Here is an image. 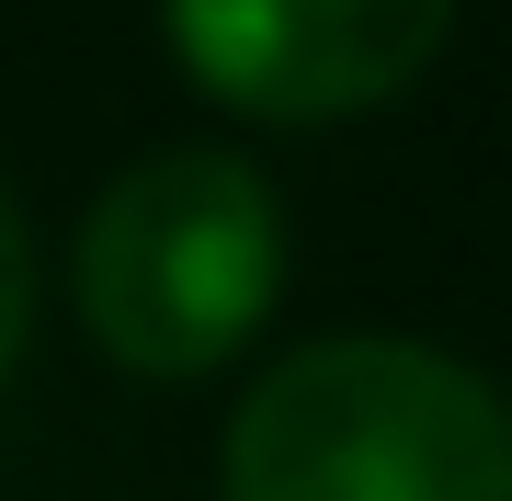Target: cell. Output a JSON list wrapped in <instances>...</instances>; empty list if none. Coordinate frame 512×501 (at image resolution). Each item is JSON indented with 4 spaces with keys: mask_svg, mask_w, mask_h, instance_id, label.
<instances>
[{
    "mask_svg": "<svg viewBox=\"0 0 512 501\" xmlns=\"http://www.w3.org/2000/svg\"><path fill=\"white\" fill-rule=\"evenodd\" d=\"M228 501H512V399L399 331H319L239 388Z\"/></svg>",
    "mask_w": 512,
    "mask_h": 501,
    "instance_id": "6da1fadb",
    "label": "cell"
},
{
    "mask_svg": "<svg viewBox=\"0 0 512 501\" xmlns=\"http://www.w3.org/2000/svg\"><path fill=\"white\" fill-rule=\"evenodd\" d=\"M80 331L148 388H194L285 297V205L239 149H148L80 217Z\"/></svg>",
    "mask_w": 512,
    "mask_h": 501,
    "instance_id": "7a4b0ae2",
    "label": "cell"
},
{
    "mask_svg": "<svg viewBox=\"0 0 512 501\" xmlns=\"http://www.w3.org/2000/svg\"><path fill=\"white\" fill-rule=\"evenodd\" d=\"M171 57L251 126H353L433 69L456 0H160Z\"/></svg>",
    "mask_w": 512,
    "mask_h": 501,
    "instance_id": "3957f363",
    "label": "cell"
},
{
    "mask_svg": "<svg viewBox=\"0 0 512 501\" xmlns=\"http://www.w3.org/2000/svg\"><path fill=\"white\" fill-rule=\"evenodd\" d=\"M23 342H35V240H23V205L0 194V388H12Z\"/></svg>",
    "mask_w": 512,
    "mask_h": 501,
    "instance_id": "277c9868",
    "label": "cell"
}]
</instances>
